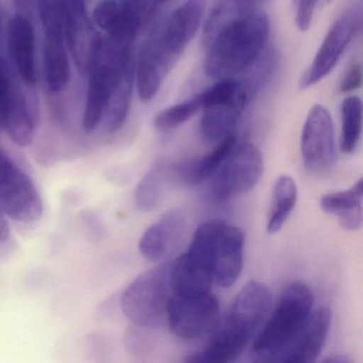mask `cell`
<instances>
[{
	"label": "cell",
	"instance_id": "cell-16",
	"mask_svg": "<svg viewBox=\"0 0 363 363\" xmlns=\"http://www.w3.org/2000/svg\"><path fill=\"white\" fill-rule=\"evenodd\" d=\"M244 235L241 229L223 222L213 250V279L222 288L237 282L243 269Z\"/></svg>",
	"mask_w": 363,
	"mask_h": 363
},
{
	"label": "cell",
	"instance_id": "cell-27",
	"mask_svg": "<svg viewBox=\"0 0 363 363\" xmlns=\"http://www.w3.org/2000/svg\"><path fill=\"white\" fill-rule=\"evenodd\" d=\"M362 133V101L358 96H348L341 104V141L344 154L356 150Z\"/></svg>",
	"mask_w": 363,
	"mask_h": 363
},
{
	"label": "cell",
	"instance_id": "cell-17",
	"mask_svg": "<svg viewBox=\"0 0 363 363\" xmlns=\"http://www.w3.org/2000/svg\"><path fill=\"white\" fill-rule=\"evenodd\" d=\"M184 230V218L182 212H167L142 235L140 254L152 262H163L179 243Z\"/></svg>",
	"mask_w": 363,
	"mask_h": 363
},
{
	"label": "cell",
	"instance_id": "cell-18",
	"mask_svg": "<svg viewBox=\"0 0 363 363\" xmlns=\"http://www.w3.org/2000/svg\"><path fill=\"white\" fill-rule=\"evenodd\" d=\"M330 325L329 308L320 307L312 311L282 362L310 363L318 360L326 343Z\"/></svg>",
	"mask_w": 363,
	"mask_h": 363
},
{
	"label": "cell",
	"instance_id": "cell-3",
	"mask_svg": "<svg viewBox=\"0 0 363 363\" xmlns=\"http://www.w3.org/2000/svg\"><path fill=\"white\" fill-rule=\"evenodd\" d=\"M171 263L156 265L140 274L123 292L121 309L130 322L142 328L159 326L167 318L173 296Z\"/></svg>",
	"mask_w": 363,
	"mask_h": 363
},
{
	"label": "cell",
	"instance_id": "cell-29",
	"mask_svg": "<svg viewBox=\"0 0 363 363\" xmlns=\"http://www.w3.org/2000/svg\"><path fill=\"white\" fill-rule=\"evenodd\" d=\"M18 82L16 76L10 69L7 61L0 56V130H3L5 126Z\"/></svg>",
	"mask_w": 363,
	"mask_h": 363
},
{
	"label": "cell",
	"instance_id": "cell-1",
	"mask_svg": "<svg viewBox=\"0 0 363 363\" xmlns=\"http://www.w3.org/2000/svg\"><path fill=\"white\" fill-rule=\"evenodd\" d=\"M269 33V18L262 10L225 27L206 48V75L222 80L245 73L267 50Z\"/></svg>",
	"mask_w": 363,
	"mask_h": 363
},
{
	"label": "cell",
	"instance_id": "cell-22",
	"mask_svg": "<svg viewBox=\"0 0 363 363\" xmlns=\"http://www.w3.org/2000/svg\"><path fill=\"white\" fill-rule=\"evenodd\" d=\"M35 127H37L35 112L27 101L26 95L20 82H18L3 130L7 133L10 139L16 145L26 147L33 143Z\"/></svg>",
	"mask_w": 363,
	"mask_h": 363
},
{
	"label": "cell",
	"instance_id": "cell-23",
	"mask_svg": "<svg viewBox=\"0 0 363 363\" xmlns=\"http://www.w3.org/2000/svg\"><path fill=\"white\" fill-rule=\"evenodd\" d=\"M169 186H174L171 163L158 161L138 184L135 192V205L141 211H154L162 203Z\"/></svg>",
	"mask_w": 363,
	"mask_h": 363
},
{
	"label": "cell",
	"instance_id": "cell-33",
	"mask_svg": "<svg viewBox=\"0 0 363 363\" xmlns=\"http://www.w3.org/2000/svg\"><path fill=\"white\" fill-rule=\"evenodd\" d=\"M18 13L24 14V16L30 18L33 11L37 8V0H12Z\"/></svg>",
	"mask_w": 363,
	"mask_h": 363
},
{
	"label": "cell",
	"instance_id": "cell-21",
	"mask_svg": "<svg viewBox=\"0 0 363 363\" xmlns=\"http://www.w3.org/2000/svg\"><path fill=\"white\" fill-rule=\"evenodd\" d=\"M267 1V0H214L203 24L201 35L203 48H207L213 38L231 23L262 10L263 5Z\"/></svg>",
	"mask_w": 363,
	"mask_h": 363
},
{
	"label": "cell",
	"instance_id": "cell-8",
	"mask_svg": "<svg viewBox=\"0 0 363 363\" xmlns=\"http://www.w3.org/2000/svg\"><path fill=\"white\" fill-rule=\"evenodd\" d=\"M263 173V157L252 143L233 146L214 174L211 191L218 201L246 194L258 184Z\"/></svg>",
	"mask_w": 363,
	"mask_h": 363
},
{
	"label": "cell",
	"instance_id": "cell-10",
	"mask_svg": "<svg viewBox=\"0 0 363 363\" xmlns=\"http://www.w3.org/2000/svg\"><path fill=\"white\" fill-rule=\"evenodd\" d=\"M361 22L362 8L360 5H354L333 23L320 50L316 52L313 62L301 78V89L313 86L335 69L352 38L360 28Z\"/></svg>",
	"mask_w": 363,
	"mask_h": 363
},
{
	"label": "cell",
	"instance_id": "cell-4",
	"mask_svg": "<svg viewBox=\"0 0 363 363\" xmlns=\"http://www.w3.org/2000/svg\"><path fill=\"white\" fill-rule=\"evenodd\" d=\"M220 220H208L195 231L188 250L171 267L174 295L191 296L210 292L213 279V250Z\"/></svg>",
	"mask_w": 363,
	"mask_h": 363
},
{
	"label": "cell",
	"instance_id": "cell-19",
	"mask_svg": "<svg viewBox=\"0 0 363 363\" xmlns=\"http://www.w3.org/2000/svg\"><path fill=\"white\" fill-rule=\"evenodd\" d=\"M235 142L237 137L235 133H231L220 141L211 152L201 158L171 163V176L174 186L191 188L208 182L210 178L213 177L231 148L235 145Z\"/></svg>",
	"mask_w": 363,
	"mask_h": 363
},
{
	"label": "cell",
	"instance_id": "cell-11",
	"mask_svg": "<svg viewBox=\"0 0 363 363\" xmlns=\"http://www.w3.org/2000/svg\"><path fill=\"white\" fill-rule=\"evenodd\" d=\"M271 305L272 295L267 286L252 280L238 293L222 329L250 344L267 318Z\"/></svg>",
	"mask_w": 363,
	"mask_h": 363
},
{
	"label": "cell",
	"instance_id": "cell-5",
	"mask_svg": "<svg viewBox=\"0 0 363 363\" xmlns=\"http://www.w3.org/2000/svg\"><path fill=\"white\" fill-rule=\"evenodd\" d=\"M203 116L201 133L208 142H220L233 133L246 105L250 93L242 80L235 78L218 80L201 92Z\"/></svg>",
	"mask_w": 363,
	"mask_h": 363
},
{
	"label": "cell",
	"instance_id": "cell-6",
	"mask_svg": "<svg viewBox=\"0 0 363 363\" xmlns=\"http://www.w3.org/2000/svg\"><path fill=\"white\" fill-rule=\"evenodd\" d=\"M133 69L121 72L112 61L107 39L101 33H95L86 72L88 90L82 116V126L86 133H91L99 128L114 86Z\"/></svg>",
	"mask_w": 363,
	"mask_h": 363
},
{
	"label": "cell",
	"instance_id": "cell-26",
	"mask_svg": "<svg viewBox=\"0 0 363 363\" xmlns=\"http://www.w3.org/2000/svg\"><path fill=\"white\" fill-rule=\"evenodd\" d=\"M135 69V67L114 86L105 116H104L109 133H116L120 130L126 122L129 109H130L131 97H133Z\"/></svg>",
	"mask_w": 363,
	"mask_h": 363
},
{
	"label": "cell",
	"instance_id": "cell-35",
	"mask_svg": "<svg viewBox=\"0 0 363 363\" xmlns=\"http://www.w3.org/2000/svg\"><path fill=\"white\" fill-rule=\"evenodd\" d=\"M1 30H3V14H1V7H0V38H1Z\"/></svg>",
	"mask_w": 363,
	"mask_h": 363
},
{
	"label": "cell",
	"instance_id": "cell-12",
	"mask_svg": "<svg viewBox=\"0 0 363 363\" xmlns=\"http://www.w3.org/2000/svg\"><path fill=\"white\" fill-rule=\"evenodd\" d=\"M178 58L163 41L158 24L152 27L135 63V80L142 101L146 103L156 96Z\"/></svg>",
	"mask_w": 363,
	"mask_h": 363
},
{
	"label": "cell",
	"instance_id": "cell-25",
	"mask_svg": "<svg viewBox=\"0 0 363 363\" xmlns=\"http://www.w3.org/2000/svg\"><path fill=\"white\" fill-rule=\"evenodd\" d=\"M297 194L296 184L290 176H280L276 180L267 218V233L274 235L281 230L296 205Z\"/></svg>",
	"mask_w": 363,
	"mask_h": 363
},
{
	"label": "cell",
	"instance_id": "cell-32",
	"mask_svg": "<svg viewBox=\"0 0 363 363\" xmlns=\"http://www.w3.org/2000/svg\"><path fill=\"white\" fill-rule=\"evenodd\" d=\"M362 82V67L359 63H354L346 72L345 76L340 84L342 93H350L358 90Z\"/></svg>",
	"mask_w": 363,
	"mask_h": 363
},
{
	"label": "cell",
	"instance_id": "cell-15",
	"mask_svg": "<svg viewBox=\"0 0 363 363\" xmlns=\"http://www.w3.org/2000/svg\"><path fill=\"white\" fill-rule=\"evenodd\" d=\"M206 0H186L165 21L158 23L159 30L169 50L180 57L201 28Z\"/></svg>",
	"mask_w": 363,
	"mask_h": 363
},
{
	"label": "cell",
	"instance_id": "cell-34",
	"mask_svg": "<svg viewBox=\"0 0 363 363\" xmlns=\"http://www.w3.org/2000/svg\"><path fill=\"white\" fill-rule=\"evenodd\" d=\"M6 216H7L0 210V244L7 241L11 235V229Z\"/></svg>",
	"mask_w": 363,
	"mask_h": 363
},
{
	"label": "cell",
	"instance_id": "cell-2",
	"mask_svg": "<svg viewBox=\"0 0 363 363\" xmlns=\"http://www.w3.org/2000/svg\"><path fill=\"white\" fill-rule=\"evenodd\" d=\"M313 307L309 286L293 282L282 291L273 313L255 340L252 360L282 362L305 326Z\"/></svg>",
	"mask_w": 363,
	"mask_h": 363
},
{
	"label": "cell",
	"instance_id": "cell-30",
	"mask_svg": "<svg viewBox=\"0 0 363 363\" xmlns=\"http://www.w3.org/2000/svg\"><path fill=\"white\" fill-rule=\"evenodd\" d=\"M118 12H120L118 0H101L93 10V22L97 27L108 33L116 24Z\"/></svg>",
	"mask_w": 363,
	"mask_h": 363
},
{
	"label": "cell",
	"instance_id": "cell-9",
	"mask_svg": "<svg viewBox=\"0 0 363 363\" xmlns=\"http://www.w3.org/2000/svg\"><path fill=\"white\" fill-rule=\"evenodd\" d=\"M167 318L172 333L180 339H201L218 326L220 303L210 292L191 296L173 294Z\"/></svg>",
	"mask_w": 363,
	"mask_h": 363
},
{
	"label": "cell",
	"instance_id": "cell-14",
	"mask_svg": "<svg viewBox=\"0 0 363 363\" xmlns=\"http://www.w3.org/2000/svg\"><path fill=\"white\" fill-rule=\"evenodd\" d=\"M35 43L30 18L18 12L14 14L8 25V52L21 82L28 88H35L37 84Z\"/></svg>",
	"mask_w": 363,
	"mask_h": 363
},
{
	"label": "cell",
	"instance_id": "cell-28",
	"mask_svg": "<svg viewBox=\"0 0 363 363\" xmlns=\"http://www.w3.org/2000/svg\"><path fill=\"white\" fill-rule=\"evenodd\" d=\"M203 94L199 93L186 101L167 108L155 118V128L162 133L178 128L199 113L203 109Z\"/></svg>",
	"mask_w": 363,
	"mask_h": 363
},
{
	"label": "cell",
	"instance_id": "cell-31",
	"mask_svg": "<svg viewBox=\"0 0 363 363\" xmlns=\"http://www.w3.org/2000/svg\"><path fill=\"white\" fill-rule=\"evenodd\" d=\"M318 0H294L295 23L301 31L310 28Z\"/></svg>",
	"mask_w": 363,
	"mask_h": 363
},
{
	"label": "cell",
	"instance_id": "cell-24",
	"mask_svg": "<svg viewBox=\"0 0 363 363\" xmlns=\"http://www.w3.org/2000/svg\"><path fill=\"white\" fill-rule=\"evenodd\" d=\"M43 57L48 88L52 93L62 92L71 79V67L65 40L45 38Z\"/></svg>",
	"mask_w": 363,
	"mask_h": 363
},
{
	"label": "cell",
	"instance_id": "cell-20",
	"mask_svg": "<svg viewBox=\"0 0 363 363\" xmlns=\"http://www.w3.org/2000/svg\"><path fill=\"white\" fill-rule=\"evenodd\" d=\"M363 180L347 190L328 193L320 199L323 211L335 216L345 230H358L362 226Z\"/></svg>",
	"mask_w": 363,
	"mask_h": 363
},
{
	"label": "cell",
	"instance_id": "cell-7",
	"mask_svg": "<svg viewBox=\"0 0 363 363\" xmlns=\"http://www.w3.org/2000/svg\"><path fill=\"white\" fill-rule=\"evenodd\" d=\"M0 210L22 223L37 222L44 212L37 186L3 148H0Z\"/></svg>",
	"mask_w": 363,
	"mask_h": 363
},
{
	"label": "cell",
	"instance_id": "cell-13",
	"mask_svg": "<svg viewBox=\"0 0 363 363\" xmlns=\"http://www.w3.org/2000/svg\"><path fill=\"white\" fill-rule=\"evenodd\" d=\"M301 150L303 164L312 172L324 171L335 161V127L324 106L316 104L310 109L301 133Z\"/></svg>",
	"mask_w": 363,
	"mask_h": 363
}]
</instances>
